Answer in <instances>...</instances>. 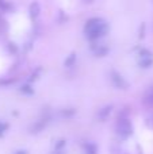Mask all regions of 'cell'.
I'll return each mask as SVG.
<instances>
[{"instance_id":"cell-4","label":"cell","mask_w":153,"mask_h":154,"mask_svg":"<svg viewBox=\"0 0 153 154\" xmlns=\"http://www.w3.org/2000/svg\"><path fill=\"white\" fill-rule=\"evenodd\" d=\"M111 81H113V84L115 85L117 88H119V89H126V88H127L126 80L119 75L118 72H115V70H113V72H111Z\"/></svg>"},{"instance_id":"cell-12","label":"cell","mask_w":153,"mask_h":154,"mask_svg":"<svg viewBox=\"0 0 153 154\" xmlns=\"http://www.w3.org/2000/svg\"><path fill=\"white\" fill-rule=\"evenodd\" d=\"M0 8H2V11H10L11 10V4L10 3H7L5 0H0Z\"/></svg>"},{"instance_id":"cell-7","label":"cell","mask_w":153,"mask_h":154,"mask_svg":"<svg viewBox=\"0 0 153 154\" xmlns=\"http://www.w3.org/2000/svg\"><path fill=\"white\" fill-rule=\"evenodd\" d=\"M38 14H39V4H38L37 2H34L30 5V16H31V18H37Z\"/></svg>"},{"instance_id":"cell-8","label":"cell","mask_w":153,"mask_h":154,"mask_svg":"<svg viewBox=\"0 0 153 154\" xmlns=\"http://www.w3.org/2000/svg\"><path fill=\"white\" fill-rule=\"evenodd\" d=\"M144 103H145L146 106H153V88H151V89H149L148 92L145 93Z\"/></svg>"},{"instance_id":"cell-16","label":"cell","mask_w":153,"mask_h":154,"mask_svg":"<svg viewBox=\"0 0 153 154\" xmlns=\"http://www.w3.org/2000/svg\"><path fill=\"white\" fill-rule=\"evenodd\" d=\"M56 154H62V153H61V152H57V153H56Z\"/></svg>"},{"instance_id":"cell-1","label":"cell","mask_w":153,"mask_h":154,"mask_svg":"<svg viewBox=\"0 0 153 154\" xmlns=\"http://www.w3.org/2000/svg\"><path fill=\"white\" fill-rule=\"evenodd\" d=\"M117 133L121 138H127L133 133V126L129 119H121L117 125Z\"/></svg>"},{"instance_id":"cell-15","label":"cell","mask_w":153,"mask_h":154,"mask_svg":"<svg viewBox=\"0 0 153 154\" xmlns=\"http://www.w3.org/2000/svg\"><path fill=\"white\" fill-rule=\"evenodd\" d=\"M14 154H27L26 150H18V152H15Z\"/></svg>"},{"instance_id":"cell-13","label":"cell","mask_w":153,"mask_h":154,"mask_svg":"<svg viewBox=\"0 0 153 154\" xmlns=\"http://www.w3.org/2000/svg\"><path fill=\"white\" fill-rule=\"evenodd\" d=\"M20 92L27 93V95H33V93H34V89H31L30 85H23V87L20 88Z\"/></svg>"},{"instance_id":"cell-3","label":"cell","mask_w":153,"mask_h":154,"mask_svg":"<svg viewBox=\"0 0 153 154\" xmlns=\"http://www.w3.org/2000/svg\"><path fill=\"white\" fill-rule=\"evenodd\" d=\"M152 62H153V57H152V54L149 53L148 50H141V53H140V60H138V64H140V66H142V68H149L152 65Z\"/></svg>"},{"instance_id":"cell-2","label":"cell","mask_w":153,"mask_h":154,"mask_svg":"<svg viewBox=\"0 0 153 154\" xmlns=\"http://www.w3.org/2000/svg\"><path fill=\"white\" fill-rule=\"evenodd\" d=\"M107 30H108L107 23H106V22H102V23H100L98 27L92 29L91 31L86 32V34H87V38H88V39H91V41H96V39H99V38L105 37V35L107 34Z\"/></svg>"},{"instance_id":"cell-14","label":"cell","mask_w":153,"mask_h":154,"mask_svg":"<svg viewBox=\"0 0 153 154\" xmlns=\"http://www.w3.org/2000/svg\"><path fill=\"white\" fill-rule=\"evenodd\" d=\"M7 128H8V125L7 123H3V122H0V137L3 135V134L7 131Z\"/></svg>"},{"instance_id":"cell-5","label":"cell","mask_w":153,"mask_h":154,"mask_svg":"<svg viewBox=\"0 0 153 154\" xmlns=\"http://www.w3.org/2000/svg\"><path fill=\"white\" fill-rule=\"evenodd\" d=\"M102 22H105L103 19H100V18H91V19H88V20L86 22V26H84V31L86 32H88V31H91L92 29H95V27H98Z\"/></svg>"},{"instance_id":"cell-10","label":"cell","mask_w":153,"mask_h":154,"mask_svg":"<svg viewBox=\"0 0 153 154\" xmlns=\"http://www.w3.org/2000/svg\"><path fill=\"white\" fill-rule=\"evenodd\" d=\"M75 61H76V54L72 53L67 60H65V66H68V68L73 66V65H75Z\"/></svg>"},{"instance_id":"cell-9","label":"cell","mask_w":153,"mask_h":154,"mask_svg":"<svg viewBox=\"0 0 153 154\" xmlns=\"http://www.w3.org/2000/svg\"><path fill=\"white\" fill-rule=\"evenodd\" d=\"M84 150H86V154H98V149L94 143H86Z\"/></svg>"},{"instance_id":"cell-11","label":"cell","mask_w":153,"mask_h":154,"mask_svg":"<svg viewBox=\"0 0 153 154\" xmlns=\"http://www.w3.org/2000/svg\"><path fill=\"white\" fill-rule=\"evenodd\" d=\"M106 53H107V49H106V48H103V46H99V48H96V49H95V54H96V56L103 57Z\"/></svg>"},{"instance_id":"cell-6","label":"cell","mask_w":153,"mask_h":154,"mask_svg":"<svg viewBox=\"0 0 153 154\" xmlns=\"http://www.w3.org/2000/svg\"><path fill=\"white\" fill-rule=\"evenodd\" d=\"M111 111H113V106H106L103 107L102 109H99V112H98V118H99L100 120H106L108 118V115L111 114Z\"/></svg>"}]
</instances>
